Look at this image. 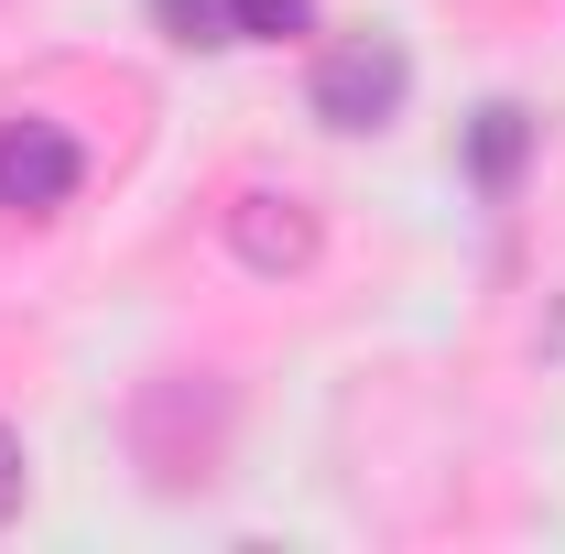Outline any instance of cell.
Instances as JSON below:
<instances>
[{"mask_svg": "<svg viewBox=\"0 0 565 554\" xmlns=\"http://www.w3.org/2000/svg\"><path fill=\"white\" fill-rule=\"evenodd\" d=\"M403 87H414V55H403L392 33H349V44H327L316 76H305V98H316L327 131H381V120L403 109Z\"/></svg>", "mask_w": 565, "mask_h": 554, "instance_id": "cell-2", "label": "cell"}, {"mask_svg": "<svg viewBox=\"0 0 565 554\" xmlns=\"http://www.w3.org/2000/svg\"><path fill=\"white\" fill-rule=\"evenodd\" d=\"M228 22H239V44H282L316 22V0H228Z\"/></svg>", "mask_w": 565, "mask_h": 554, "instance_id": "cell-6", "label": "cell"}, {"mask_svg": "<svg viewBox=\"0 0 565 554\" xmlns=\"http://www.w3.org/2000/svg\"><path fill=\"white\" fill-rule=\"evenodd\" d=\"M217 239H228L239 273H262V283L316 273V251H327V228H316V207H305L294 185H239V196L217 207Z\"/></svg>", "mask_w": 565, "mask_h": 554, "instance_id": "cell-3", "label": "cell"}, {"mask_svg": "<svg viewBox=\"0 0 565 554\" xmlns=\"http://www.w3.org/2000/svg\"><path fill=\"white\" fill-rule=\"evenodd\" d=\"M522 152H533V120H522V109H511V98H490V109H479V120H468V174H479V185H511V174H522Z\"/></svg>", "mask_w": 565, "mask_h": 554, "instance_id": "cell-5", "label": "cell"}, {"mask_svg": "<svg viewBox=\"0 0 565 554\" xmlns=\"http://www.w3.org/2000/svg\"><path fill=\"white\" fill-rule=\"evenodd\" d=\"M0 511H22V435L0 424Z\"/></svg>", "mask_w": 565, "mask_h": 554, "instance_id": "cell-8", "label": "cell"}, {"mask_svg": "<svg viewBox=\"0 0 565 554\" xmlns=\"http://www.w3.org/2000/svg\"><path fill=\"white\" fill-rule=\"evenodd\" d=\"M163 22H174V44H239V22H228V0H152Z\"/></svg>", "mask_w": 565, "mask_h": 554, "instance_id": "cell-7", "label": "cell"}, {"mask_svg": "<svg viewBox=\"0 0 565 554\" xmlns=\"http://www.w3.org/2000/svg\"><path fill=\"white\" fill-rule=\"evenodd\" d=\"M76 185H87V152H76L55 120H11V131H0V207L11 217L66 207Z\"/></svg>", "mask_w": 565, "mask_h": 554, "instance_id": "cell-4", "label": "cell"}, {"mask_svg": "<svg viewBox=\"0 0 565 554\" xmlns=\"http://www.w3.org/2000/svg\"><path fill=\"white\" fill-rule=\"evenodd\" d=\"M131 457L152 489H207L228 457V381L207 370H152L131 392Z\"/></svg>", "mask_w": 565, "mask_h": 554, "instance_id": "cell-1", "label": "cell"}]
</instances>
